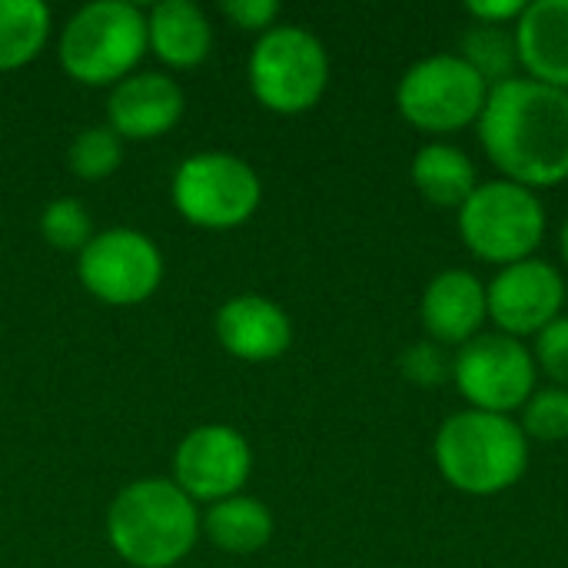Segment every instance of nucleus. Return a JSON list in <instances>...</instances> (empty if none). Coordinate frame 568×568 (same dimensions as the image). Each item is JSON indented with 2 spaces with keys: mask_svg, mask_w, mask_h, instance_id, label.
<instances>
[{
  "mask_svg": "<svg viewBox=\"0 0 568 568\" xmlns=\"http://www.w3.org/2000/svg\"><path fill=\"white\" fill-rule=\"evenodd\" d=\"M479 143L486 156L529 190H549L568 180V93L516 77L489 90L479 116Z\"/></svg>",
  "mask_w": 568,
  "mask_h": 568,
  "instance_id": "nucleus-1",
  "label": "nucleus"
},
{
  "mask_svg": "<svg viewBox=\"0 0 568 568\" xmlns=\"http://www.w3.org/2000/svg\"><path fill=\"white\" fill-rule=\"evenodd\" d=\"M106 539L133 568L180 566L200 539L196 503L173 479H140L116 493Z\"/></svg>",
  "mask_w": 568,
  "mask_h": 568,
  "instance_id": "nucleus-2",
  "label": "nucleus"
},
{
  "mask_svg": "<svg viewBox=\"0 0 568 568\" xmlns=\"http://www.w3.org/2000/svg\"><path fill=\"white\" fill-rule=\"evenodd\" d=\"M436 466L443 479L466 496H496L513 489L529 466V439L513 416L463 409L436 433Z\"/></svg>",
  "mask_w": 568,
  "mask_h": 568,
  "instance_id": "nucleus-3",
  "label": "nucleus"
},
{
  "mask_svg": "<svg viewBox=\"0 0 568 568\" xmlns=\"http://www.w3.org/2000/svg\"><path fill=\"white\" fill-rule=\"evenodd\" d=\"M146 50V13L126 0H93L80 7L60 33L63 70L87 87L120 83Z\"/></svg>",
  "mask_w": 568,
  "mask_h": 568,
  "instance_id": "nucleus-4",
  "label": "nucleus"
},
{
  "mask_svg": "<svg viewBox=\"0 0 568 568\" xmlns=\"http://www.w3.org/2000/svg\"><path fill=\"white\" fill-rule=\"evenodd\" d=\"M459 236L466 250L493 266L532 260L546 240V206L536 190L513 180H489L459 206Z\"/></svg>",
  "mask_w": 568,
  "mask_h": 568,
  "instance_id": "nucleus-5",
  "label": "nucleus"
},
{
  "mask_svg": "<svg viewBox=\"0 0 568 568\" xmlns=\"http://www.w3.org/2000/svg\"><path fill=\"white\" fill-rule=\"evenodd\" d=\"M329 83V53L306 27H273L260 33L250 53L253 97L283 116L313 110Z\"/></svg>",
  "mask_w": 568,
  "mask_h": 568,
  "instance_id": "nucleus-6",
  "label": "nucleus"
},
{
  "mask_svg": "<svg viewBox=\"0 0 568 568\" xmlns=\"http://www.w3.org/2000/svg\"><path fill=\"white\" fill-rule=\"evenodd\" d=\"M263 200L256 170L226 150H203L186 156L173 173L176 213L203 230L243 226Z\"/></svg>",
  "mask_w": 568,
  "mask_h": 568,
  "instance_id": "nucleus-7",
  "label": "nucleus"
},
{
  "mask_svg": "<svg viewBox=\"0 0 568 568\" xmlns=\"http://www.w3.org/2000/svg\"><path fill=\"white\" fill-rule=\"evenodd\" d=\"M489 87L459 53H433L413 63L399 87L396 106L423 133H456L479 123Z\"/></svg>",
  "mask_w": 568,
  "mask_h": 568,
  "instance_id": "nucleus-8",
  "label": "nucleus"
},
{
  "mask_svg": "<svg viewBox=\"0 0 568 568\" xmlns=\"http://www.w3.org/2000/svg\"><path fill=\"white\" fill-rule=\"evenodd\" d=\"M536 376L539 369L532 349L506 333H479L476 339L459 346L453 359V379L469 409L496 416L523 409L536 393Z\"/></svg>",
  "mask_w": 568,
  "mask_h": 568,
  "instance_id": "nucleus-9",
  "label": "nucleus"
},
{
  "mask_svg": "<svg viewBox=\"0 0 568 568\" xmlns=\"http://www.w3.org/2000/svg\"><path fill=\"white\" fill-rule=\"evenodd\" d=\"M80 280L100 303L136 306L160 290L163 256L146 233L113 226L80 250Z\"/></svg>",
  "mask_w": 568,
  "mask_h": 568,
  "instance_id": "nucleus-10",
  "label": "nucleus"
},
{
  "mask_svg": "<svg viewBox=\"0 0 568 568\" xmlns=\"http://www.w3.org/2000/svg\"><path fill=\"white\" fill-rule=\"evenodd\" d=\"M253 469L250 443L223 423L196 426L173 456V483L193 503H223L240 496Z\"/></svg>",
  "mask_w": 568,
  "mask_h": 568,
  "instance_id": "nucleus-11",
  "label": "nucleus"
},
{
  "mask_svg": "<svg viewBox=\"0 0 568 568\" xmlns=\"http://www.w3.org/2000/svg\"><path fill=\"white\" fill-rule=\"evenodd\" d=\"M489 320L499 333L523 339L542 333L566 306V276L546 260H523L503 266L486 286Z\"/></svg>",
  "mask_w": 568,
  "mask_h": 568,
  "instance_id": "nucleus-12",
  "label": "nucleus"
},
{
  "mask_svg": "<svg viewBox=\"0 0 568 568\" xmlns=\"http://www.w3.org/2000/svg\"><path fill=\"white\" fill-rule=\"evenodd\" d=\"M216 339L230 356L243 363H270L290 349L293 323L280 303L256 293H243L220 306Z\"/></svg>",
  "mask_w": 568,
  "mask_h": 568,
  "instance_id": "nucleus-13",
  "label": "nucleus"
},
{
  "mask_svg": "<svg viewBox=\"0 0 568 568\" xmlns=\"http://www.w3.org/2000/svg\"><path fill=\"white\" fill-rule=\"evenodd\" d=\"M186 110L183 90L166 73H130L110 93V126L123 140H156Z\"/></svg>",
  "mask_w": 568,
  "mask_h": 568,
  "instance_id": "nucleus-14",
  "label": "nucleus"
},
{
  "mask_svg": "<svg viewBox=\"0 0 568 568\" xmlns=\"http://www.w3.org/2000/svg\"><path fill=\"white\" fill-rule=\"evenodd\" d=\"M489 320L486 283L466 270H443L423 293V326L443 346H466Z\"/></svg>",
  "mask_w": 568,
  "mask_h": 568,
  "instance_id": "nucleus-15",
  "label": "nucleus"
},
{
  "mask_svg": "<svg viewBox=\"0 0 568 568\" xmlns=\"http://www.w3.org/2000/svg\"><path fill=\"white\" fill-rule=\"evenodd\" d=\"M526 77L568 93V0H536L513 27Z\"/></svg>",
  "mask_w": 568,
  "mask_h": 568,
  "instance_id": "nucleus-16",
  "label": "nucleus"
},
{
  "mask_svg": "<svg viewBox=\"0 0 568 568\" xmlns=\"http://www.w3.org/2000/svg\"><path fill=\"white\" fill-rule=\"evenodd\" d=\"M146 47L166 63L190 70L213 50V27L193 0H163L146 13Z\"/></svg>",
  "mask_w": 568,
  "mask_h": 568,
  "instance_id": "nucleus-17",
  "label": "nucleus"
},
{
  "mask_svg": "<svg viewBox=\"0 0 568 568\" xmlns=\"http://www.w3.org/2000/svg\"><path fill=\"white\" fill-rule=\"evenodd\" d=\"M200 532L230 556H253L273 539V516L260 499L240 493L213 503L200 519Z\"/></svg>",
  "mask_w": 568,
  "mask_h": 568,
  "instance_id": "nucleus-18",
  "label": "nucleus"
},
{
  "mask_svg": "<svg viewBox=\"0 0 568 568\" xmlns=\"http://www.w3.org/2000/svg\"><path fill=\"white\" fill-rule=\"evenodd\" d=\"M413 183L433 206L446 210H459L479 186L473 160L459 146L439 140L426 143L413 156Z\"/></svg>",
  "mask_w": 568,
  "mask_h": 568,
  "instance_id": "nucleus-19",
  "label": "nucleus"
},
{
  "mask_svg": "<svg viewBox=\"0 0 568 568\" xmlns=\"http://www.w3.org/2000/svg\"><path fill=\"white\" fill-rule=\"evenodd\" d=\"M50 40V10L40 0H0V70H20Z\"/></svg>",
  "mask_w": 568,
  "mask_h": 568,
  "instance_id": "nucleus-20",
  "label": "nucleus"
},
{
  "mask_svg": "<svg viewBox=\"0 0 568 568\" xmlns=\"http://www.w3.org/2000/svg\"><path fill=\"white\" fill-rule=\"evenodd\" d=\"M459 57L483 77L489 90L506 80H516L523 67L516 33L509 27H489V23H476L469 33H463Z\"/></svg>",
  "mask_w": 568,
  "mask_h": 568,
  "instance_id": "nucleus-21",
  "label": "nucleus"
},
{
  "mask_svg": "<svg viewBox=\"0 0 568 568\" xmlns=\"http://www.w3.org/2000/svg\"><path fill=\"white\" fill-rule=\"evenodd\" d=\"M67 163L80 180H103L116 173V166L123 163V136L110 123L87 126L73 136L67 150Z\"/></svg>",
  "mask_w": 568,
  "mask_h": 568,
  "instance_id": "nucleus-22",
  "label": "nucleus"
},
{
  "mask_svg": "<svg viewBox=\"0 0 568 568\" xmlns=\"http://www.w3.org/2000/svg\"><path fill=\"white\" fill-rule=\"evenodd\" d=\"M40 233L53 250H67V253H80L90 240H93V223L90 213L80 200L73 196H60L50 200L40 213Z\"/></svg>",
  "mask_w": 568,
  "mask_h": 568,
  "instance_id": "nucleus-23",
  "label": "nucleus"
},
{
  "mask_svg": "<svg viewBox=\"0 0 568 568\" xmlns=\"http://www.w3.org/2000/svg\"><path fill=\"white\" fill-rule=\"evenodd\" d=\"M523 433L526 439H542V443H559L568 439V389L562 386H546L529 396L523 406Z\"/></svg>",
  "mask_w": 568,
  "mask_h": 568,
  "instance_id": "nucleus-24",
  "label": "nucleus"
},
{
  "mask_svg": "<svg viewBox=\"0 0 568 568\" xmlns=\"http://www.w3.org/2000/svg\"><path fill=\"white\" fill-rule=\"evenodd\" d=\"M532 359L536 369L552 379V386L568 389V316L552 320L542 333L532 336Z\"/></svg>",
  "mask_w": 568,
  "mask_h": 568,
  "instance_id": "nucleus-25",
  "label": "nucleus"
},
{
  "mask_svg": "<svg viewBox=\"0 0 568 568\" xmlns=\"http://www.w3.org/2000/svg\"><path fill=\"white\" fill-rule=\"evenodd\" d=\"M236 27L243 30H256V33H266L276 27V17H280V3L276 0H226L220 7Z\"/></svg>",
  "mask_w": 568,
  "mask_h": 568,
  "instance_id": "nucleus-26",
  "label": "nucleus"
},
{
  "mask_svg": "<svg viewBox=\"0 0 568 568\" xmlns=\"http://www.w3.org/2000/svg\"><path fill=\"white\" fill-rule=\"evenodd\" d=\"M526 0H473L466 3V13L476 23H489V27H509L519 23V17L526 13Z\"/></svg>",
  "mask_w": 568,
  "mask_h": 568,
  "instance_id": "nucleus-27",
  "label": "nucleus"
},
{
  "mask_svg": "<svg viewBox=\"0 0 568 568\" xmlns=\"http://www.w3.org/2000/svg\"><path fill=\"white\" fill-rule=\"evenodd\" d=\"M403 369L416 383H436L443 379V356L433 343H419L403 356Z\"/></svg>",
  "mask_w": 568,
  "mask_h": 568,
  "instance_id": "nucleus-28",
  "label": "nucleus"
},
{
  "mask_svg": "<svg viewBox=\"0 0 568 568\" xmlns=\"http://www.w3.org/2000/svg\"><path fill=\"white\" fill-rule=\"evenodd\" d=\"M559 250H562V260H566L568 266V216L566 223H562V233H559Z\"/></svg>",
  "mask_w": 568,
  "mask_h": 568,
  "instance_id": "nucleus-29",
  "label": "nucleus"
}]
</instances>
